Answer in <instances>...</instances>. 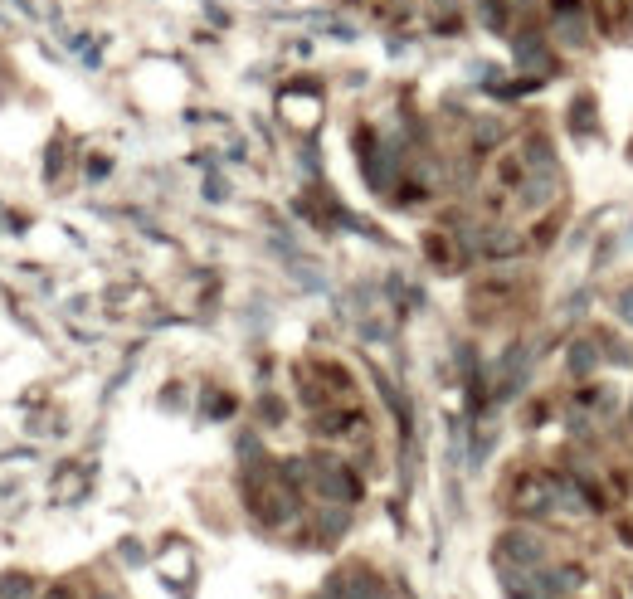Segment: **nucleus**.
Segmentation results:
<instances>
[{
    "instance_id": "obj_7",
    "label": "nucleus",
    "mask_w": 633,
    "mask_h": 599,
    "mask_svg": "<svg viewBox=\"0 0 633 599\" xmlns=\"http://www.w3.org/2000/svg\"><path fill=\"white\" fill-rule=\"evenodd\" d=\"M0 599H35V580L30 575H5L0 580Z\"/></svg>"
},
{
    "instance_id": "obj_1",
    "label": "nucleus",
    "mask_w": 633,
    "mask_h": 599,
    "mask_svg": "<svg viewBox=\"0 0 633 599\" xmlns=\"http://www.w3.org/2000/svg\"><path fill=\"white\" fill-rule=\"evenodd\" d=\"M551 15H556L551 35L560 44H570V49H585L590 44V20H585V5L580 0H551Z\"/></svg>"
},
{
    "instance_id": "obj_5",
    "label": "nucleus",
    "mask_w": 633,
    "mask_h": 599,
    "mask_svg": "<svg viewBox=\"0 0 633 599\" xmlns=\"http://www.w3.org/2000/svg\"><path fill=\"white\" fill-rule=\"evenodd\" d=\"M517 54H522V64L531 69V74H541V78H551V74H556V59L546 54V39L526 35L522 44H517Z\"/></svg>"
},
{
    "instance_id": "obj_9",
    "label": "nucleus",
    "mask_w": 633,
    "mask_h": 599,
    "mask_svg": "<svg viewBox=\"0 0 633 599\" xmlns=\"http://www.w3.org/2000/svg\"><path fill=\"white\" fill-rule=\"evenodd\" d=\"M483 20L492 30H502L507 25V10H502V0H483Z\"/></svg>"
},
{
    "instance_id": "obj_4",
    "label": "nucleus",
    "mask_w": 633,
    "mask_h": 599,
    "mask_svg": "<svg viewBox=\"0 0 633 599\" xmlns=\"http://www.w3.org/2000/svg\"><path fill=\"white\" fill-rule=\"evenodd\" d=\"M254 512H259L263 526H283V522H293V517H298V497L288 492V483H283V487H268V492L259 497V507H254Z\"/></svg>"
},
{
    "instance_id": "obj_8",
    "label": "nucleus",
    "mask_w": 633,
    "mask_h": 599,
    "mask_svg": "<svg viewBox=\"0 0 633 599\" xmlns=\"http://www.w3.org/2000/svg\"><path fill=\"white\" fill-rule=\"evenodd\" d=\"M502 132H507V122H497V117H483L473 137H478V147H497V142H502Z\"/></svg>"
},
{
    "instance_id": "obj_12",
    "label": "nucleus",
    "mask_w": 633,
    "mask_h": 599,
    "mask_svg": "<svg viewBox=\"0 0 633 599\" xmlns=\"http://www.w3.org/2000/svg\"><path fill=\"white\" fill-rule=\"evenodd\" d=\"M507 5H512V10H531L536 0H507Z\"/></svg>"
},
{
    "instance_id": "obj_11",
    "label": "nucleus",
    "mask_w": 633,
    "mask_h": 599,
    "mask_svg": "<svg viewBox=\"0 0 633 599\" xmlns=\"http://www.w3.org/2000/svg\"><path fill=\"white\" fill-rule=\"evenodd\" d=\"M44 599H78V595H74V590H69V585H54V590H49V595H44Z\"/></svg>"
},
{
    "instance_id": "obj_6",
    "label": "nucleus",
    "mask_w": 633,
    "mask_h": 599,
    "mask_svg": "<svg viewBox=\"0 0 633 599\" xmlns=\"http://www.w3.org/2000/svg\"><path fill=\"white\" fill-rule=\"evenodd\" d=\"M565 366H570V375H595V366H599V351H595V341H575L570 346V356H565Z\"/></svg>"
},
{
    "instance_id": "obj_2",
    "label": "nucleus",
    "mask_w": 633,
    "mask_h": 599,
    "mask_svg": "<svg viewBox=\"0 0 633 599\" xmlns=\"http://www.w3.org/2000/svg\"><path fill=\"white\" fill-rule=\"evenodd\" d=\"M312 483H317V492H322L327 502H336V507H346V502L361 497V487H356V478H351L346 463H317V468H312Z\"/></svg>"
},
{
    "instance_id": "obj_14",
    "label": "nucleus",
    "mask_w": 633,
    "mask_h": 599,
    "mask_svg": "<svg viewBox=\"0 0 633 599\" xmlns=\"http://www.w3.org/2000/svg\"><path fill=\"white\" fill-rule=\"evenodd\" d=\"M629 419H633V405H629Z\"/></svg>"
},
{
    "instance_id": "obj_10",
    "label": "nucleus",
    "mask_w": 633,
    "mask_h": 599,
    "mask_svg": "<svg viewBox=\"0 0 633 599\" xmlns=\"http://www.w3.org/2000/svg\"><path fill=\"white\" fill-rule=\"evenodd\" d=\"M614 307H619V317H624V322L633 327V283L624 288V293H619V298H614Z\"/></svg>"
},
{
    "instance_id": "obj_13",
    "label": "nucleus",
    "mask_w": 633,
    "mask_h": 599,
    "mask_svg": "<svg viewBox=\"0 0 633 599\" xmlns=\"http://www.w3.org/2000/svg\"><path fill=\"white\" fill-rule=\"evenodd\" d=\"M98 599H117V595H98Z\"/></svg>"
},
{
    "instance_id": "obj_3",
    "label": "nucleus",
    "mask_w": 633,
    "mask_h": 599,
    "mask_svg": "<svg viewBox=\"0 0 633 599\" xmlns=\"http://www.w3.org/2000/svg\"><path fill=\"white\" fill-rule=\"evenodd\" d=\"M497 546H502V556L517 565H546V546L531 536V531H522V526H512V531H502L497 536Z\"/></svg>"
}]
</instances>
